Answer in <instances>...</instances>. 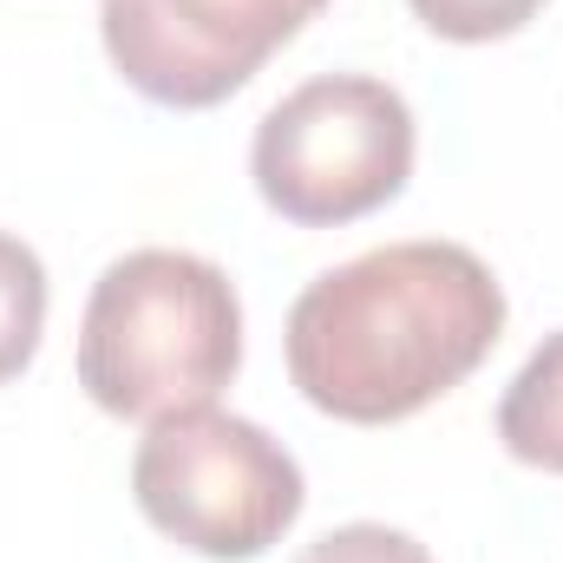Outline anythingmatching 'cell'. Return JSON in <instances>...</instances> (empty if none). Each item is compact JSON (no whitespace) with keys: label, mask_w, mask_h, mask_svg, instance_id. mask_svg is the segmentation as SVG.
<instances>
[{"label":"cell","mask_w":563,"mask_h":563,"mask_svg":"<svg viewBox=\"0 0 563 563\" xmlns=\"http://www.w3.org/2000/svg\"><path fill=\"white\" fill-rule=\"evenodd\" d=\"M505 334V288L465 243H387L288 308V380L347 426H394L452 394Z\"/></svg>","instance_id":"1"},{"label":"cell","mask_w":563,"mask_h":563,"mask_svg":"<svg viewBox=\"0 0 563 563\" xmlns=\"http://www.w3.org/2000/svg\"><path fill=\"white\" fill-rule=\"evenodd\" d=\"M243 367L236 282L190 250H132L92 282L79 321V387L112 420L210 407Z\"/></svg>","instance_id":"2"},{"label":"cell","mask_w":563,"mask_h":563,"mask_svg":"<svg viewBox=\"0 0 563 563\" xmlns=\"http://www.w3.org/2000/svg\"><path fill=\"white\" fill-rule=\"evenodd\" d=\"M132 498L170 544L210 563H250L301 518L308 485L288 445L256 420L190 407L151 420L132 459Z\"/></svg>","instance_id":"3"},{"label":"cell","mask_w":563,"mask_h":563,"mask_svg":"<svg viewBox=\"0 0 563 563\" xmlns=\"http://www.w3.org/2000/svg\"><path fill=\"white\" fill-rule=\"evenodd\" d=\"M413 144V112L387 79L328 73L269 106L250 144V177L276 217L301 230H334L374 217L407 190Z\"/></svg>","instance_id":"4"},{"label":"cell","mask_w":563,"mask_h":563,"mask_svg":"<svg viewBox=\"0 0 563 563\" xmlns=\"http://www.w3.org/2000/svg\"><path fill=\"white\" fill-rule=\"evenodd\" d=\"M328 0H99V33L119 79L170 112H203L243 92Z\"/></svg>","instance_id":"5"},{"label":"cell","mask_w":563,"mask_h":563,"mask_svg":"<svg viewBox=\"0 0 563 563\" xmlns=\"http://www.w3.org/2000/svg\"><path fill=\"white\" fill-rule=\"evenodd\" d=\"M498 439L518 465L563 478V328L518 367V380L498 400Z\"/></svg>","instance_id":"6"},{"label":"cell","mask_w":563,"mask_h":563,"mask_svg":"<svg viewBox=\"0 0 563 563\" xmlns=\"http://www.w3.org/2000/svg\"><path fill=\"white\" fill-rule=\"evenodd\" d=\"M46 334V269L40 256L0 230V387L20 380Z\"/></svg>","instance_id":"7"},{"label":"cell","mask_w":563,"mask_h":563,"mask_svg":"<svg viewBox=\"0 0 563 563\" xmlns=\"http://www.w3.org/2000/svg\"><path fill=\"white\" fill-rule=\"evenodd\" d=\"M420 13L426 33L439 40H459V46H485V40H505L518 26H531L544 13V0H407Z\"/></svg>","instance_id":"8"},{"label":"cell","mask_w":563,"mask_h":563,"mask_svg":"<svg viewBox=\"0 0 563 563\" xmlns=\"http://www.w3.org/2000/svg\"><path fill=\"white\" fill-rule=\"evenodd\" d=\"M295 563H432V551L394 525H341V531L314 538Z\"/></svg>","instance_id":"9"}]
</instances>
